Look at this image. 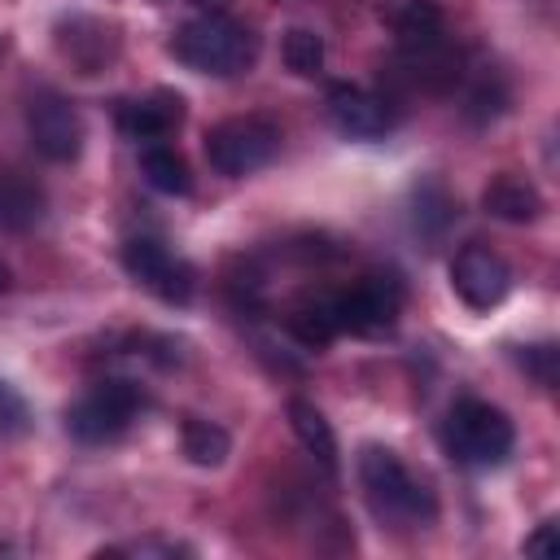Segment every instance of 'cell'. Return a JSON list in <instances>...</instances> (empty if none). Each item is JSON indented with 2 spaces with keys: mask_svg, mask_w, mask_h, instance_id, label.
Instances as JSON below:
<instances>
[{
  "mask_svg": "<svg viewBox=\"0 0 560 560\" xmlns=\"http://www.w3.org/2000/svg\"><path fill=\"white\" fill-rule=\"evenodd\" d=\"M411 223L424 236H442L455 223V201H451V192L438 179L416 184V192H411Z\"/></svg>",
  "mask_w": 560,
  "mask_h": 560,
  "instance_id": "cell-18",
  "label": "cell"
},
{
  "mask_svg": "<svg viewBox=\"0 0 560 560\" xmlns=\"http://www.w3.org/2000/svg\"><path fill=\"white\" fill-rule=\"evenodd\" d=\"M289 424H293L298 442L306 446V455H315L328 472H337V433L324 420V411L315 402H306V398H293L289 402Z\"/></svg>",
  "mask_w": 560,
  "mask_h": 560,
  "instance_id": "cell-16",
  "label": "cell"
},
{
  "mask_svg": "<svg viewBox=\"0 0 560 560\" xmlns=\"http://www.w3.org/2000/svg\"><path fill=\"white\" fill-rule=\"evenodd\" d=\"M140 171H144L149 188H158V192H166V197H188V192H192V171H188V162H184L175 149H166V144H149V149L140 153Z\"/></svg>",
  "mask_w": 560,
  "mask_h": 560,
  "instance_id": "cell-17",
  "label": "cell"
},
{
  "mask_svg": "<svg viewBox=\"0 0 560 560\" xmlns=\"http://www.w3.org/2000/svg\"><path fill=\"white\" fill-rule=\"evenodd\" d=\"M171 57L179 66H188L192 74L236 79L258 61V35L228 13H201L175 31Z\"/></svg>",
  "mask_w": 560,
  "mask_h": 560,
  "instance_id": "cell-1",
  "label": "cell"
},
{
  "mask_svg": "<svg viewBox=\"0 0 560 560\" xmlns=\"http://www.w3.org/2000/svg\"><path fill=\"white\" fill-rule=\"evenodd\" d=\"M359 481H363V494H368V503L381 521L424 525L438 512L433 490L424 481H416L389 446H363L359 451Z\"/></svg>",
  "mask_w": 560,
  "mask_h": 560,
  "instance_id": "cell-2",
  "label": "cell"
},
{
  "mask_svg": "<svg viewBox=\"0 0 560 560\" xmlns=\"http://www.w3.org/2000/svg\"><path fill=\"white\" fill-rule=\"evenodd\" d=\"M481 210L503 219V223H534L542 214V192L529 184V179H516V175H499L486 184L481 192Z\"/></svg>",
  "mask_w": 560,
  "mask_h": 560,
  "instance_id": "cell-12",
  "label": "cell"
},
{
  "mask_svg": "<svg viewBox=\"0 0 560 560\" xmlns=\"http://www.w3.org/2000/svg\"><path fill=\"white\" fill-rule=\"evenodd\" d=\"M556 529H560L556 521H542L538 534L525 538V556H556V547H560V542H556Z\"/></svg>",
  "mask_w": 560,
  "mask_h": 560,
  "instance_id": "cell-24",
  "label": "cell"
},
{
  "mask_svg": "<svg viewBox=\"0 0 560 560\" xmlns=\"http://www.w3.org/2000/svg\"><path fill=\"white\" fill-rule=\"evenodd\" d=\"M332 311H337V328L354 332V337H376L385 328H394L398 311H402V284L394 276H363L350 289L332 293Z\"/></svg>",
  "mask_w": 560,
  "mask_h": 560,
  "instance_id": "cell-6",
  "label": "cell"
},
{
  "mask_svg": "<svg viewBox=\"0 0 560 560\" xmlns=\"http://www.w3.org/2000/svg\"><path fill=\"white\" fill-rule=\"evenodd\" d=\"M26 424H31V416H26L22 394L0 381V438H18V433H26Z\"/></svg>",
  "mask_w": 560,
  "mask_h": 560,
  "instance_id": "cell-22",
  "label": "cell"
},
{
  "mask_svg": "<svg viewBox=\"0 0 560 560\" xmlns=\"http://www.w3.org/2000/svg\"><path fill=\"white\" fill-rule=\"evenodd\" d=\"M442 442H446V455L464 468H494L512 455L516 446V429L512 420L481 402V398H459L442 424Z\"/></svg>",
  "mask_w": 560,
  "mask_h": 560,
  "instance_id": "cell-3",
  "label": "cell"
},
{
  "mask_svg": "<svg viewBox=\"0 0 560 560\" xmlns=\"http://www.w3.org/2000/svg\"><path fill=\"white\" fill-rule=\"evenodd\" d=\"M451 289H455L472 311H490V306H499V302L508 298L512 271H508V262H503L494 249H486V245H464V249L455 254V262H451Z\"/></svg>",
  "mask_w": 560,
  "mask_h": 560,
  "instance_id": "cell-9",
  "label": "cell"
},
{
  "mask_svg": "<svg viewBox=\"0 0 560 560\" xmlns=\"http://www.w3.org/2000/svg\"><path fill=\"white\" fill-rule=\"evenodd\" d=\"M328 118L341 136L350 140H376L389 131V109L381 96L354 88V83H332L328 88Z\"/></svg>",
  "mask_w": 560,
  "mask_h": 560,
  "instance_id": "cell-10",
  "label": "cell"
},
{
  "mask_svg": "<svg viewBox=\"0 0 560 560\" xmlns=\"http://www.w3.org/2000/svg\"><path fill=\"white\" fill-rule=\"evenodd\" d=\"M521 368H525L542 389H551V385H556V346H525V350H521Z\"/></svg>",
  "mask_w": 560,
  "mask_h": 560,
  "instance_id": "cell-23",
  "label": "cell"
},
{
  "mask_svg": "<svg viewBox=\"0 0 560 560\" xmlns=\"http://www.w3.org/2000/svg\"><path fill=\"white\" fill-rule=\"evenodd\" d=\"M44 219V188L22 171H0V232H31Z\"/></svg>",
  "mask_w": 560,
  "mask_h": 560,
  "instance_id": "cell-13",
  "label": "cell"
},
{
  "mask_svg": "<svg viewBox=\"0 0 560 560\" xmlns=\"http://www.w3.org/2000/svg\"><path fill=\"white\" fill-rule=\"evenodd\" d=\"M284 328L298 346L306 350H324L341 328H337V311H332V298H302L289 315H284Z\"/></svg>",
  "mask_w": 560,
  "mask_h": 560,
  "instance_id": "cell-15",
  "label": "cell"
},
{
  "mask_svg": "<svg viewBox=\"0 0 560 560\" xmlns=\"http://www.w3.org/2000/svg\"><path fill=\"white\" fill-rule=\"evenodd\" d=\"M228 451H232V438H228V429H219V424H210V420H184V455L197 464V468H219L223 459H228Z\"/></svg>",
  "mask_w": 560,
  "mask_h": 560,
  "instance_id": "cell-19",
  "label": "cell"
},
{
  "mask_svg": "<svg viewBox=\"0 0 560 560\" xmlns=\"http://www.w3.org/2000/svg\"><path fill=\"white\" fill-rule=\"evenodd\" d=\"M122 271H127L136 284H144L153 298L171 302V306H184V302L192 298V289H197L192 267H188L184 258H175V254H171L162 241H153V236H131V241H122Z\"/></svg>",
  "mask_w": 560,
  "mask_h": 560,
  "instance_id": "cell-7",
  "label": "cell"
},
{
  "mask_svg": "<svg viewBox=\"0 0 560 560\" xmlns=\"http://www.w3.org/2000/svg\"><path fill=\"white\" fill-rule=\"evenodd\" d=\"M280 57H284V66H289L293 74L311 79V74L324 70V39H319L315 31H306V26H293V31H284Z\"/></svg>",
  "mask_w": 560,
  "mask_h": 560,
  "instance_id": "cell-20",
  "label": "cell"
},
{
  "mask_svg": "<svg viewBox=\"0 0 560 560\" xmlns=\"http://www.w3.org/2000/svg\"><path fill=\"white\" fill-rule=\"evenodd\" d=\"M4 289H9V267L0 262V293H4Z\"/></svg>",
  "mask_w": 560,
  "mask_h": 560,
  "instance_id": "cell-25",
  "label": "cell"
},
{
  "mask_svg": "<svg viewBox=\"0 0 560 560\" xmlns=\"http://www.w3.org/2000/svg\"><path fill=\"white\" fill-rule=\"evenodd\" d=\"M503 105H508V83L490 70V74H481L477 79V88L468 92V118L472 122H486V118H499L503 114Z\"/></svg>",
  "mask_w": 560,
  "mask_h": 560,
  "instance_id": "cell-21",
  "label": "cell"
},
{
  "mask_svg": "<svg viewBox=\"0 0 560 560\" xmlns=\"http://www.w3.org/2000/svg\"><path fill=\"white\" fill-rule=\"evenodd\" d=\"M140 389L131 385V381H101V385H92L74 407H66V429L79 438V442H88V446H101V442H114V438H122L127 433V424L136 420V411H140Z\"/></svg>",
  "mask_w": 560,
  "mask_h": 560,
  "instance_id": "cell-5",
  "label": "cell"
},
{
  "mask_svg": "<svg viewBox=\"0 0 560 560\" xmlns=\"http://www.w3.org/2000/svg\"><path fill=\"white\" fill-rule=\"evenodd\" d=\"M276 149H280V127L258 114L223 118L206 131V162L228 179L254 175L258 166H267L276 158Z\"/></svg>",
  "mask_w": 560,
  "mask_h": 560,
  "instance_id": "cell-4",
  "label": "cell"
},
{
  "mask_svg": "<svg viewBox=\"0 0 560 560\" xmlns=\"http://www.w3.org/2000/svg\"><path fill=\"white\" fill-rule=\"evenodd\" d=\"M70 35H61V48L66 57L83 70V74H96L109 57H114V31L96 18H70V26H61Z\"/></svg>",
  "mask_w": 560,
  "mask_h": 560,
  "instance_id": "cell-14",
  "label": "cell"
},
{
  "mask_svg": "<svg viewBox=\"0 0 560 560\" xmlns=\"http://www.w3.org/2000/svg\"><path fill=\"white\" fill-rule=\"evenodd\" d=\"M26 131H31V144L48 158V162H74L79 149H83V118L79 109L57 96V92H39L31 105H26Z\"/></svg>",
  "mask_w": 560,
  "mask_h": 560,
  "instance_id": "cell-8",
  "label": "cell"
},
{
  "mask_svg": "<svg viewBox=\"0 0 560 560\" xmlns=\"http://www.w3.org/2000/svg\"><path fill=\"white\" fill-rule=\"evenodd\" d=\"M179 118H184V101H179V92H153V96H144V101L122 105L118 127H122L127 140H144V144H153V140H162V136H171V131L179 127Z\"/></svg>",
  "mask_w": 560,
  "mask_h": 560,
  "instance_id": "cell-11",
  "label": "cell"
}]
</instances>
